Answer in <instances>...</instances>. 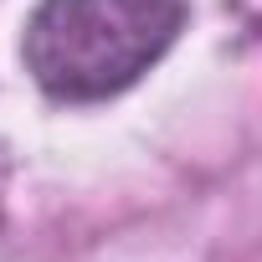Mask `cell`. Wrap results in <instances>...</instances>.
<instances>
[{"instance_id": "6da1fadb", "label": "cell", "mask_w": 262, "mask_h": 262, "mask_svg": "<svg viewBox=\"0 0 262 262\" xmlns=\"http://www.w3.org/2000/svg\"><path fill=\"white\" fill-rule=\"evenodd\" d=\"M185 0H41L26 21V72L62 103L134 88L180 36Z\"/></svg>"}]
</instances>
